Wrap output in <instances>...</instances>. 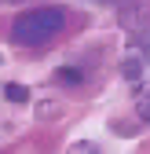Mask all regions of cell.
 <instances>
[{"label": "cell", "instance_id": "277c9868", "mask_svg": "<svg viewBox=\"0 0 150 154\" xmlns=\"http://www.w3.org/2000/svg\"><path fill=\"white\" fill-rule=\"evenodd\" d=\"M55 81H62V85H81L84 77H81V70H73V66H62L59 73H55Z\"/></svg>", "mask_w": 150, "mask_h": 154}, {"label": "cell", "instance_id": "5b68a950", "mask_svg": "<svg viewBox=\"0 0 150 154\" xmlns=\"http://www.w3.org/2000/svg\"><path fill=\"white\" fill-rule=\"evenodd\" d=\"M4 95H8L11 103H22V99H29V92H26L22 85H8V92H4Z\"/></svg>", "mask_w": 150, "mask_h": 154}, {"label": "cell", "instance_id": "3957f363", "mask_svg": "<svg viewBox=\"0 0 150 154\" xmlns=\"http://www.w3.org/2000/svg\"><path fill=\"white\" fill-rule=\"evenodd\" d=\"M136 110H139V118H143V121H150V85L136 95Z\"/></svg>", "mask_w": 150, "mask_h": 154}, {"label": "cell", "instance_id": "8992f818", "mask_svg": "<svg viewBox=\"0 0 150 154\" xmlns=\"http://www.w3.org/2000/svg\"><path fill=\"white\" fill-rule=\"evenodd\" d=\"M70 154H99V147H95V143H73Z\"/></svg>", "mask_w": 150, "mask_h": 154}, {"label": "cell", "instance_id": "7a4b0ae2", "mask_svg": "<svg viewBox=\"0 0 150 154\" xmlns=\"http://www.w3.org/2000/svg\"><path fill=\"white\" fill-rule=\"evenodd\" d=\"M139 55H143V51H132V59L124 63V77H128V81H139V77H143V63H139Z\"/></svg>", "mask_w": 150, "mask_h": 154}, {"label": "cell", "instance_id": "6da1fadb", "mask_svg": "<svg viewBox=\"0 0 150 154\" xmlns=\"http://www.w3.org/2000/svg\"><path fill=\"white\" fill-rule=\"evenodd\" d=\"M62 22H66L62 8H33V11H26V15H18V18H15L11 37H15L18 44L37 48V44H48L51 37L62 29Z\"/></svg>", "mask_w": 150, "mask_h": 154}]
</instances>
